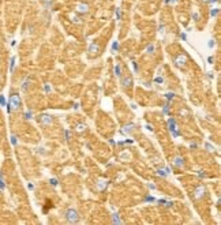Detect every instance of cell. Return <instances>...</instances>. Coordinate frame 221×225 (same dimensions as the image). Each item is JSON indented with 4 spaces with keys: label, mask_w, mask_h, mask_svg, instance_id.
Masks as SVG:
<instances>
[{
    "label": "cell",
    "mask_w": 221,
    "mask_h": 225,
    "mask_svg": "<svg viewBox=\"0 0 221 225\" xmlns=\"http://www.w3.org/2000/svg\"><path fill=\"white\" fill-rule=\"evenodd\" d=\"M67 221L68 222H76L78 221V213L75 212L74 209H68L67 210Z\"/></svg>",
    "instance_id": "obj_1"
},
{
    "label": "cell",
    "mask_w": 221,
    "mask_h": 225,
    "mask_svg": "<svg viewBox=\"0 0 221 225\" xmlns=\"http://www.w3.org/2000/svg\"><path fill=\"white\" fill-rule=\"evenodd\" d=\"M153 49H154L153 45H149V47H147V52H149V51H153Z\"/></svg>",
    "instance_id": "obj_9"
},
{
    "label": "cell",
    "mask_w": 221,
    "mask_h": 225,
    "mask_svg": "<svg viewBox=\"0 0 221 225\" xmlns=\"http://www.w3.org/2000/svg\"><path fill=\"white\" fill-rule=\"evenodd\" d=\"M127 83H128V85L131 83V79H130V78H128V79H127V78L124 79V85H127Z\"/></svg>",
    "instance_id": "obj_8"
},
{
    "label": "cell",
    "mask_w": 221,
    "mask_h": 225,
    "mask_svg": "<svg viewBox=\"0 0 221 225\" xmlns=\"http://www.w3.org/2000/svg\"><path fill=\"white\" fill-rule=\"evenodd\" d=\"M93 51H97V45H91V47H90V52H91V53H93Z\"/></svg>",
    "instance_id": "obj_6"
},
{
    "label": "cell",
    "mask_w": 221,
    "mask_h": 225,
    "mask_svg": "<svg viewBox=\"0 0 221 225\" xmlns=\"http://www.w3.org/2000/svg\"><path fill=\"white\" fill-rule=\"evenodd\" d=\"M78 11L87 12V6H86V4H79V6H78Z\"/></svg>",
    "instance_id": "obj_3"
},
{
    "label": "cell",
    "mask_w": 221,
    "mask_h": 225,
    "mask_svg": "<svg viewBox=\"0 0 221 225\" xmlns=\"http://www.w3.org/2000/svg\"><path fill=\"white\" fill-rule=\"evenodd\" d=\"M0 103L3 104V105L6 104V101H4V97H1V96H0Z\"/></svg>",
    "instance_id": "obj_10"
},
{
    "label": "cell",
    "mask_w": 221,
    "mask_h": 225,
    "mask_svg": "<svg viewBox=\"0 0 221 225\" xmlns=\"http://www.w3.org/2000/svg\"><path fill=\"white\" fill-rule=\"evenodd\" d=\"M45 123H51V119H48V116H44V119H42Z\"/></svg>",
    "instance_id": "obj_7"
},
{
    "label": "cell",
    "mask_w": 221,
    "mask_h": 225,
    "mask_svg": "<svg viewBox=\"0 0 221 225\" xmlns=\"http://www.w3.org/2000/svg\"><path fill=\"white\" fill-rule=\"evenodd\" d=\"M10 105H11V107L14 108V109L19 108V105H21V100H19V97H18V96H12L11 100H10Z\"/></svg>",
    "instance_id": "obj_2"
},
{
    "label": "cell",
    "mask_w": 221,
    "mask_h": 225,
    "mask_svg": "<svg viewBox=\"0 0 221 225\" xmlns=\"http://www.w3.org/2000/svg\"><path fill=\"white\" fill-rule=\"evenodd\" d=\"M218 14V8H216V10H212V12H210V15L212 16H216Z\"/></svg>",
    "instance_id": "obj_5"
},
{
    "label": "cell",
    "mask_w": 221,
    "mask_h": 225,
    "mask_svg": "<svg viewBox=\"0 0 221 225\" xmlns=\"http://www.w3.org/2000/svg\"><path fill=\"white\" fill-rule=\"evenodd\" d=\"M115 71L118 72V75H120V67H119V66H118V67H116V70H115Z\"/></svg>",
    "instance_id": "obj_11"
},
{
    "label": "cell",
    "mask_w": 221,
    "mask_h": 225,
    "mask_svg": "<svg viewBox=\"0 0 221 225\" xmlns=\"http://www.w3.org/2000/svg\"><path fill=\"white\" fill-rule=\"evenodd\" d=\"M213 45H214V42H213V40H210V42H209V47H210V48H212V47H213Z\"/></svg>",
    "instance_id": "obj_13"
},
{
    "label": "cell",
    "mask_w": 221,
    "mask_h": 225,
    "mask_svg": "<svg viewBox=\"0 0 221 225\" xmlns=\"http://www.w3.org/2000/svg\"><path fill=\"white\" fill-rule=\"evenodd\" d=\"M118 47H119V44H118V42H115V44H113V47H112V48H113V49H118Z\"/></svg>",
    "instance_id": "obj_12"
},
{
    "label": "cell",
    "mask_w": 221,
    "mask_h": 225,
    "mask_svg": "<svg viewBox=\"0 0 221 225\" xmlns=\"http://www.w3.org/2000/svg\"><path fill=\"white\" fill-rule=\"evenodd\" d=\"M52 184H53V186H57V182H56L55 179H53V180H52Z\"/></svg>",
    "instance_id": "obj_14"
},
{
    "label": "cell",
    "mask_w": 221,
    "mask_h": 225,
    "mask_svg": "<svg viewBox=\"0 0 221 225\" xmlns=\"http://www.w3.org/2000/svg\"><path fill=\"white\" fill-rule=\"evenodd\" d=\"M175 164H176V165H182L183 160H182V158H176V160H175Z\"/></svg>",
    "instance_id": "obj_4"
}]
</instances>
